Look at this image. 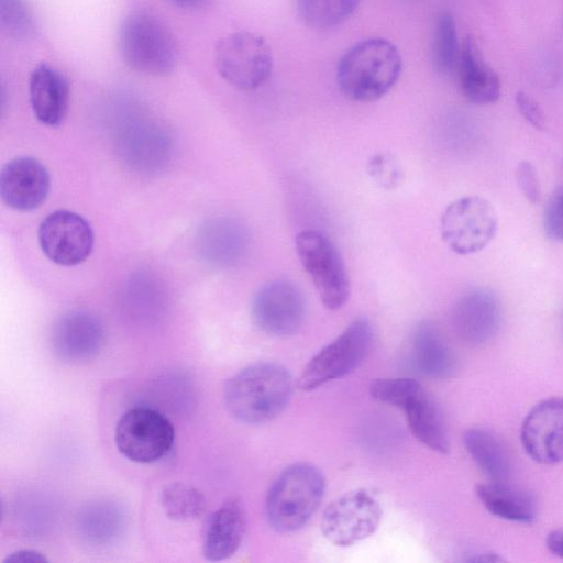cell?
Listing matches in <instances>:
<instances>
[{
	"label": "cell",
	"mask_w": 563,
	"mask_h": 563,
	"mask_svg": "<svg viewBox=\"0 0 563 563\" xmlns=\"http://www.w3.org/2000/svg\"><path fill=\"white\" fill-rule=\"evenodd\" d=\"M463 442L466 451L489 481H507L510 474V459L500 438L484 428L465 431Z\"/></svg>",
	"instance_id": "obj_26"
},
{
	"label": "cell",
	"mask_w": 563,
	"mask_h": 563,
	"mask_svg": "<svg viewBox=\"0 0 563 563\" xmlns=\"http://www.w3.org/2000/svg\"><path fill=\"white\" fill-rule=\"evenodd\" d=\"M520 439L533 461L563 462V397H551L534 405L522 421Z\"/></svg>",
	"instance_id": "obj_13"
},
{
	"label": "cell",
	"mask_w": 563,
	"mask_h": 563,
	"mask_svg": "<svg viewBox=\"0 0 563 563\" xmlns=\"http://www.w3.org/2000/svg\"><path fill=\"white\" fill-rule=\"evenodd\" d=\"M2 563H48V559L37 550L20 549L7 555Z\"/></svg>",
	"instance_id": "obj_37"
},
{
	"label": "cell",
	"mask_w": 563,
	"mask_h": 563,
	"mask_svg": "<svg viewBox=\"0 0 563 563\" xmlns=\"http://www.w3.org/2000/svg\"><path fill=\"white\" fill-rule=\"evenodd\" d=\"M456 69L460 89L466 100L474 104H489L499 99L500 79L485 63L471 36H466L461 44Z\"/></svg>",
	"instance_id": "obj_21"
},
{
	"label": "cell",
	"mask_w": 563,
	"mask_h": 563,
	"mask_svg": "<svg viewBox=\"0 0 563 563\" xmlns=\"http://www.w3.org/2000/svg\"><path fill=\"white\" fill-rule=\"evenodd\" d=\"M476 495L493 515L515 522L529 523L536 519L534 499L527 492L506 481H489L476 486Z\"/></svg>",
	"instance_id": "obj_25"
},
{
	"label": "cell",
	"mask_w": 563,
	"mask_h": 563,
	"mask_svg": "<svg viewBox=\"0 0 563 563\" xmlns=\"http://www.w3.org/2000/svg\"><path fill=\"white\" fill-rule=\"evenodd\" d=\"M51 176L45 165L31 156L8 162L0 174L2 201L16 211L37 209L47 198Z\"/></svg>",
	"instance_id": "obj_16"
},
{
	"label": "cell",
	"mask_w": 563,
	"mask_h": 563,
	"mask_svg": "<svg viewBox=\"0 0 563 563\" xmlns=\"http://www.w3.org/2000/svg\"><path fill=\"white\" fill-rule=\"evenodd\" d=\"M0 20L5 33L14 38L27 40L35 33L34 15L25 0H1Z\"/></svg>",
	"instance_id": "obj_32"
},
{
	"label": "cell",
	"mask_w": 563,
	"mask_h": 563,
	"mask_svg": "<svg viewBox=\"0 0 563 563\" xmlns=\"http://www.w3.org/2000/svg\"><path fill=\"white\" fill-rule=\"evenodd\" d=\"M516 181L523 197L531 203L539 201L541 187L534 166L527 161L518 164L516 169Z\"/></svg>",
	"instance_id": "obj_35"
},
{
	"label": "cell",
	"mask_w": 563,
	"mask_h": 563,
	"mask_svg": "<svg viewBox=\"0 0 563 563\" xmlns=\"http://www.w3.org/2000/svg\"><path fill=\"white\" fill-rule=\"evenodd\" d=\"M358 3L360 0H296V9L305 25L327 30L345 22Z\"/></svg>",
	"instance_id": "obj_27"
},
{
	"label": "cell",
	"mask_w": 563,
	"mask_h": 563,
	"mask_svg": "<svg viewBox=\"0 0 563 563\" xmlns=\"http://www.w3.org/2000/svg\"><path fill=\"white\" fill-rule=\"evenodd\" d=\"M423 390L413 378H379L369 385L371 396L383 404L404 409Z\"/></svg>",
	"instance_id": "obj_30"
},
{
	"label": "cell",
	"mask_w": 563,
	"mask_h": 563,
	"mask_svg": "<svg viewBox=\"0 0 563 563\" xmlns=\"http://www.w3.org/2000/svg\"><path fill=\"white\" fill-rule=\"evenodd\" d=\"M161 506L170 520L192 521L207 508L205 495L197 487L186 483H170L161 493Z\"/></svg>",
	"instance_id": "obj_28"
},
{
	"label": "cell",
	"mask_w": 563,
	"mask_h": 563,
	"mask_svg": "<svg viewBox=\"0 0 563 563\" xmlns=\"http://www.w3.org/2000/svg\"><path fill=\"white\" fill-rule=\"evenodd\" d=\"M440 227L445 245L459 255H468L479 252L494 239L498 218L488 200L466 196L445 208Z\"/></svg>",
	"instance_id": "obj_10"
},
{
	"label": "cell",
	"mask_w": 563,
	"mask_h": 563,
	"mask_svg": "<svg viewBox=\"0 0 563 563\" xmlns=\"http://www.w3.org/2000/svg\"><path fill=\"white\" fill-rule=\"evenodd\" d=\"M175 7L186 10H196L206 7L210 0H168Z\"/></svg>",
	"instance_id": "obj_39"
},
{
	"label": "cell",
	"mask_w": 563,
	"mask_h": 563,
	"mask_svg": "<svg viewBox=\"0 0 563 563\" xmlns=\"http://www.w3.org/2000/svg\"><path fill=\"white\" fill-rule=\"evenodd\" d=\"M159 283L152 276L139 274L134 276L125 288V299L129 308L137 312H154L164 303L165 294Z\"/></svg>",
	"instance_id": "obj_31"
},
{
	"label": "cell",
	"mask_w": 563,
	"mask_h": 563,
	"mask_svg": "<svg viewBox=\"0 0 563 563\" xmlns=\"http://www.w3.org/2000/svg\"><path fill=\"white\" fill-rule=\"evenodd\" d=\"M175 429L158 410L137 406L126 410L118 420L114 442L118 451L135 463H154L172 449Z\"/></svg>",
	"instance_id": "obj_8"
},
{
	"label": "cell",
	"mask_w": 563,
	"mask_h": 563,
	"mask_svg": "<svg viewBox=\"0 0 563 563\" xmlns=\"http://www.w3.org/2000/svg\"><path fill=\"white\" fill-rule=\"evenodd\" d=\"M172 137L164 126L147 119L129 121L120 132V154L132 169L156 173L172 156Z\"/></svg>",
	"instance_id": "obj_15"
},
{
	"label": "cell",
	"mask_w": 563,
	"mask_h": 563,
	"mask_svg": "<svg viewBox=\"0 0 563 563\" xmlns=\"http://www.w3.org/2000/svg\"><path fill=\"white\" fill-rule=\"evenodd\" d=\"M294 380L286 367L273 362L251 364L229 378L223 399L229 413L245 424L277 418L288 406Z\"/></svg>",
	"instance_id": "obj_1"
},
{
	"label": "cell",
	"mask_w": 563,
	"mask_h": 563,
	"mask_svg": "<svg viewBox=\"0 0 563 563\" xmlns=\"http://www.w3.org/2000/svg\"><path fill=\"white\" fill-rule=\"evenodd\" d=\"M402 410L410 432L419 442L434 452H449L444 418L435 400L424 389Z\"/></svg>",
	"instance_id": "obj_24"
},
{
	"label": "cell",
	"mask_w": 563,
	"mask_h": 563,
	"mask_svg": "<svg viewBox=\"0 0 563 563\" xmlns=\"http://www.w3.org/2000/svg\"><path fill=\"white\" fill-rule=\"evenodd\" d=\"M410 361L420 374L443 379L456 369V356L440 332L430 321L420 322L410 338Z\"/></svg>",
	"instance_id": "obj_22"
},
{
	"label": "cell",
	"mask_w": 563,
	"mask_h": 563,
	"mask_svg": "<svg viewBox=\"0 0 563 563\" xmlns=\"http://www.w3.org/2000/svg\"><path fill=\"white\" fill-rule=\"evenodd\" d=\"M460 49L454 18L450 12H441L435 20L432 43V59L437 70L448 74L455 69Z\"/></svg>",
	"instance_id": "obj_29"
},
{
	"label": "cell",
	"mask_w": 563,
	"mask_h": 563,
	"mask_svg": "<svg viewBox=\"0 0 563 563\" xmlns=\"http://www.w3.org/2000/svg\"><path fill=\"white\" fill-rule=\"evenodd\" d=\"M119 48L124 63L145 75L166 76L177 63L173 33L159 19L146 12L125 18L119 32Z\"/></svg>",
	"instance_id": "obj_4"
},
{
	"label": "cell",
	"mask_w": 563,
	"mask_h": 563,
	"mask_svg": "<svg viewBox=\"0 0 563 563\" xmlns=\"http://www.w3.org/2000/svg\"><path fill=\"white\" fill-rule=\"evenodd\" d=\"M295 246L322 305L329 310L343 307L350 296V280L335 245L320 231L309 229L297 234Z\"/></svg>",
	"instance_id": "obj_6"
},
{
	"label": "cell",
	"mask_w": 563,
	"mask_h": 563,
	"mask_svg": "<svg viewBox=\"0 0 563 563\" xmlns=\"http://www.w3.org/2000/svg\"><path fill=\"white\" fill-rule=\"evenodd\" d=\"M516 107L522 118L534 129L544 130L545 115L539 103L529 95L519 91L515 98Z\"/></svg>",
	"instance_id": "obj_36"
},
{
	"label": "cell",
	"mask_w": 563,
	"mask_h": 563,
	"mask_svg": "<svg viewBox=\"0 0 563 563\" xmlns=\"http://www.w3.org/2000/svg\"><path fill=\"white\" fill-rule=\"evenodd\" d=\"M38 243L52 262L74 266L85 262L92 252L95 235L89 222L69 210H56L42 220Z\"/></svg>",
	"instance_id": "obj_11"
},
{
	"label": "cell",
	"mask_w": 563,
	"mask_h": 563,
	"mask_svg": "<svg viewBox=\"0 0 563 563\" xmlns=\"http://www.w3.org/2000/svg\"><path fill=\"white\" fill-rule=\"evenodd\" d=\"M128 518L115 501L98 499L82 506L77 512L75 528L79 539L90 547L115 543L126 529Z\"/></svg>",
	"instance_id": "obj_23"
},
{
	"label": "cell",
	"mask_w": 563,
	"mask_h": 563,
	"mask_svg": "<svg viewBox=\"0 0 563 563\" xmlns=\"http://www.w3.org/2000/svg\"><path fill=\"white\" fill-rule=\"evenodd\" d=\"M500 321V302L487 288H477L461 297L451 316L455 335L472 346L484 344L494 338Z\"/></svg>",
	"instance_id": "obj_17"
},
{
	"label": "cell",
	"mask_w": 563,
	"mask_h": 563,
	"mask_svg": "<svg viewBox=\"0 0 563 563\" xmlns=\"http://www.w3.org/2000/svg\"><path fill=\"white\" fill-rule=\"evenodd\" d=\"M372 342L371 322L355 319L308 362L298 378L299 389L312 391L349 375L367 355Z\"/></svg>",
	"instance_id": "obj_5"
},
{
	"label": "cell",
	"mask_w": 563,
	"mask_h": 563,
	"mask_svg": "<svg viewBox=\"0 0 563 563\" xmlns=\"http://www.w3.org/2000/svg\"><path fill=\"white\" fill-rule=\"evenodd\" d=\"M106 332L100 319L87 310H73L59 317L51 331V346L62 361L81 363L103 349Z\"/></svg>",
	"instance_id": "obj_14"
},
{
	"label": "cell",
	"mask_w": 563,
	"mask_h": 563,
	"mask_svg": "<svg viewBox=\"0 0 563 563\" xmlns=\"http://www.w3.org/2000/svg\"><path fill=\"white\" fill-rule=\"evenodd\" d=\"M368 173L384 188H393L401 179V169L398 163L388 154L373 155L368 162Z\"/></svg>",
	"instance_id": "obj_33"
},
{
	"label": "cell",
	"mask_w": 563,
	"mask_h": 563,
	"mask_svg": "<svg viewBox=\"0 0 563 563\" xmlns=\"http://www.w3.org/2000/svg\"><path fill=\"white\" fill-rule=\"evenodd\" d=\"M214 65L227 82L249 91L268 80L273 69V54L263 37L240 31L228 34L217 43Z\"/></svg>",
	"instance_id": "obj_7"
},
{
	"label": "cell",
	"mask_w": 563,
	"mask_h": 563,
	"mask_svg": "<svg viewBox=\"0 0 563 563\" xmlns=\"http://www.w3.org/2000/svg\"><path fill=\"white\" fill-rule=\"evenodd\" d=\"M249 235L245 228L230 218H214L198 232L197 249L201 258L216 267L235 265L245 254Z\"/></svg>",
	"instance_id": "obj_18"
},
{
	"label": "cell",
	"mask_w": 563,
	"mask_h": 563,
	"mask_svg": "<svg viewBox=\"0 0 563 563\" xmlns=\"http://www.w3.org/2000/svg\"><path fill=\"white\" fill-rule=\"evenodd\" d=\"M246 529V515L239 499L224 501L207 523L202 553L211 562L231 558L240 548Z\"/></svg>",
	"instance_id": "obj_20"
},
{
	"label": "cell",
	"mask_w": 563,
	"mask_h": 563,
	"mask_svg": "<svg viewBox=\"0 0 563 563\" xmlns=\"http://www.w3.org/2000/svg\"><path fill=\"white\" fill-rule=\"evenodd\" d=\"M30 102L36 119L47 126H58L69 106V84L63 73L48 64L36 66L29 81Z\"/></svg>",
	"instance_id": "obj_19"
},
{
	"label": "cell",
	"mask_w": 563,
	"mask_h": 563,
	"mask_svg": "<svg viewBox=\"0 0 563 563\" xmlns=\"http://www.w3.org/2000/svg\"><path fill=\"white\" fill-rule=\"evenodd\" d=\"M325 479L322 472L306 462L284 468L272 483L265 499L269 526L279 533L303 528L323 498Z\"/></svg>",
	"instance_id": "obj_3"
},
{
	"label": "cell",
	"mask_w": 563,
	"mask_h": 563,
	"mask_svg": "<svg viewBox=\"0 0 563 563\" xmlns=\"http://www.w3.org/2000/svg\"><path fill=\"white\" fill-rule=\"evenodd\" d=\"M547 235L553 241L563 242V190L549 200L543 216Z\"/></svg>",
	"instance_id": "obj_34"
},
{
	"label": "cell",
	"mask_w": 563,
	"mask_h": 563,
	"mask_svg": "<svg viewBox=\"0 0 563 563\" xmlns=\"http://www.w3.org/2000/svg\"><path fill=\"white\" fill-rule=\"evenodd\" d=\"M383 509L377 497L365 488L350 490L327 506L320 529L336 547H351L371 537L379 527Z\"/></svg>",
	"instance_id": "obj_9"
},
{
	"label": "cell",
	"mask_w": 563,
	"mask_h": 563,
	"mask_svg": "<svg viewBox=\"0 0 563 563\" xmlns=\"http://www.w3.org/2000/svg\"><path fill=\"white\" fill-rule=\"evenodd\" d=\"M547 547L555 555L563 559V529L551 531L547 537Z\"/></svg>",
	"instance_id": "obj_38"
},
{
	"label": "cell",
	"mask_w": 563,
	"mask_h": 563,
	"mask_svg": "<svg viewBox=\"0 0 563 563\" xmlns=\"http://www.w3.org/2000/svg\"><path fill=\"white\" fill-rule=\"evenodd\" d=\"M251 317L255 325L266 334L280 338L291 335L303 322V296L290 280H271L255 294Z\"/></svg>",
	"instance_id": "obj_12"
},
{
	"label": "cell",
	"mask_w": 563,
	"mask_h": 563,
	"mask_svg": "<svg viewBox=\"0 0 563 563\" xmlns=\"http://www.w3.org/2000/svg\"><path fill=\"white\" fill-rule=\"evenodd\" d=\"M402 59L388 40L372 37L349 48L336 68V82L345 97L372 102L385 96L398 81Z\"/></svg>",
	"instance_id": "obj_2"
}]
</instances>
